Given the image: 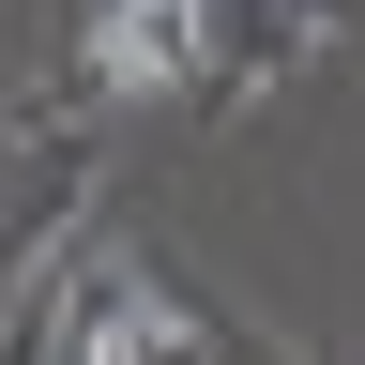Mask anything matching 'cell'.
Masks as SVG:
<instances>
[{
    "label": "cell",
    "instance_id": "cell-1",
    "mask_svg": "<svg viewBox=\"0 0 365 365\" xmlns=\"http://www.w3.org/2000/svg\"><path fill=\"white\" fill-rule=\"evenodd\" d=\"M213 46V0H91V76L122 91V107H153V91L198 76Z\"/></svg>",
    "mask_w": 365,
    "mask_h": 365
},
{
    "label": "cell",
    "instance_id": "cell-2",
    "mask_svg": "<svg viewBox=\"0 0 365 365\" xmlns=\"http://www.w3.org/2000/svg\"><path fill=\"white\" fill-rule=\"evenodd\" d=\"M61 365H198V319H182L153 274L107 259V274H91V319L61 335Z\"/></svg>",
    "mask_w": 365,
    "mask_h": 365
}]
</instances>
